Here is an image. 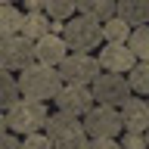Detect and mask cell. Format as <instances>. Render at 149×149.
<instances>
[{"instance_id": "6da1fadb", "label": "cell", "mask_w": 149, "mask_h": 149, "mask_svg": "<svg viewBox=\"0 0 149 149\" xmlns=\"http://www.w3.org/2000/svg\"><path fill=\"white\" fill-rule=\"evenodd\" d=\"M19 90L25 100H34V102L56 100V93L62 90V74H59V68L34 62L25 72H19Z\"/></svg>"}, {"instance_id": "7a4b0ae2", "label": "cell", "mask_w": 149, "mask_h": 149, "mask_svg": "<svg viewBox=\"0 0 149 149\" xmlns=\"http://www.w3.org/2000/svg\"><path fill=\"white\" fill-rule=\"evenodd\" d=\"M44 130H47V137H50V143H53L56 149H87L90 146V137L84 134L81 118L72 115V112H56V115H50Z\"/></svg>"}, {"instance_id": "3957f363", "label": "cell", "mask_w": 149, "mask_h": 149, "mask_svg": "<svg viewBox=\"0 0 149 149\" xmlns=\"http://www.w3.org/2000/svg\"><path fill=\"white\" fill-rule=\"evenodd\" d=\"M47 118H50V112H47V102H34V100H22L13 102L9 109H3V118H0V124L6 130H16V134H34V130H40L47 124Z\"/></svg>"}, {"instance_id": "277c9868", "label": "cell", "mask_w": 149, "mask_h": 149, "mask_svg": "<svg viewBox=\"0 0 149 149\" xmlns=\"http://www.w3.org/2000/svg\"><path fill=\"white\" fill-rule=\"evenodd\" d=\"M62 40L74 53H93V50H100V44H102V25L93 22V19H87V16H74V19L65 22Z\"/></svg>"}, {"instance_id": "5b68a950", "label": "cell", "mask_w": 149, "mask_h": 149, "mask_svg": "<svg viewBox=\"0 0 149 149\" xmlns=\"http://www.w3.org/2000/svg\"><path fill=\"white\" fill-rule=\"evenodd\" d=\"M37 62V44L28 40L25 34L0 37V65L3 72H25L28 65Z\"/></svg>"}, {"instance_id": "8992f818", "label": "cell", "mask_w": 149, "mask_h": 149, "mask_svg": "<svg viewBox=\"0 0 149 149\" xmlns=\"http://www.w3.org/2000/svg\"><path fill=\"white\" fill-rule=\"evenodd\" d=\"M81 124H84V134L87 137H118L121 130V112L109 102H93L90 112L81 115Z\"/></svg>"}, {"instance_id": "52a82bcc", "label": "cell", "mask_w": 149, "mask_h": 149, "mask_svg": "<svg viewBox=\"0 0 149 149\" xmlns=\"http://www.w3.org/2000/svg\"><path fill=\"white\" fill-rule=\"evenodd\" d=\"M90 93H93V100L109 102V106L121 109V106L127 102V96H130V87H127V78H124V74H118V72H100L90 81Z\"/></svg>"}, {"instance_id": "ba28073f", "label": "cell", "mask_w": 149, "mask_h": 149, "mask_svg": "<svg viewBox=\"0 0 149 149\" xmlns=\"http://www.w3.org/2000/svg\"><path fill=\"white\" fill-rule=\"evenodd\" d=\"M56 68L62 74V84H87V87L102 72L100 62H96V56H90V53H68Z\"/></svg>"}, {"instance_id": "9c48e42d", "label": "cell", "mask_w": 149, "mask_h": 149, "mask_svg": "<svg viewBox=\"0 0 149 149\" xmlns=\"http://www.w3.org/2000/svg\"><path fill=\"white\" fill-rule=\"evenodd\" d=\"M56 109L59 112H72V115H87L90 112V106L96 100H93V93H90V87L87 84H62V90L56 93Z\"/></svg>"}, {"instance_id": "30bf717a", "label": "cell", "mask_w": 149, "mask_h": 149, "mask_svg": "<svg viewBox=\"0 0 149 149\" xmlns=\"http://www.w3.org/2000/svg\"><path fill=\"white\" fill-rule=\"evenodd\" d=\"M102 72H118V74H127L134 65H137V56L130 53L124 44H102L100 47V56H96Z\"/></svg>"}, {"instance_id": "8fae6325", "label": "cell", "mask_w": 149, "mask_h": 149, "mask_svg": "<svg viewBox=\"0 0 149 149\" xmlns=\"http://www.w3.org/2000/svg\"><path fill=\"white\" fill-rule=\"evenodd\" d=\"M118 112H121V127L124 130L143 134V130L149 127V102L143 100V96H137V93H130L127 102H124Z\"/></svg>"}, {"instance_id": "7c38bea8", "label": "cell", "mask_w": 149, "mask_h": 149, "mask_svg": "<svg viewBox=\"0 0 149 149\" xmlns=\"http://www.w3.org/2000/svg\"><path fill=\"white\" fill-rule=\"evenodd\" d=\"M65 56H68V47H65L62 37L56 34H47L37 40V62L40 65H50V68H56V65L62 62Z\"/></svg>"}, {"instance_id": "4fadbf2b", "label": "cell", "mask_w": 149, "mask_h": 149, "mask_svg": "<svg viewBox=\"0 0 149 149\" xmlns=\"http://www.w3.org/2000/svg\"><path fill=\"white\" fill-rule=\"evenodd\" d=\"M115 19H121L124 25H146L149 22V6H146V0H121V3H115Z\"/></svg>"}, {"instance_id": "5bb4252c", "label": "cell", "mask_w": 149, "mask_h": 149, "mask_svg": "<svg viewBox=\"0 0 149 149\" xmlns=\"http://www.w3.org/2000/svg\"><path fill=\"white\" fill-rule=\"evenodd\" d=\"M74 6H78V16H87L93 22H100V25L115 19V3L112 0H78Z\"/></svg>"}, {"instance_id": "9a60e30c", "label": "cell", "mask_w": 149, "mask_h": 149, "mask_svg": "<svg viewBox=\"0 0 149 149\" xmlns=\"http://www.w3.org/2000/svg\"><path fill=\"white\" fill-rule=\"evenodd\" d=\"M22 25H25V13H19L16 6H0V37H16L22 34Z\"/></svg>"}, {"instance_id": "2e32d148", "label": "cell", "mask_w": 149, "mask_h": 149, "mask_svg": "<svg viewBox=\"0 0 149 149\" xmlns=\"http://www.w3.org/2000/svg\"><path fill=\"white\" fill-rule=\"evenodd\" d=\"M50 25H53V19H47L44 13H25V25H22V34L28 40H40V37L50 34Z\"/></svg>"}, {"instance_id": "e0dca14e", "label": "cell", "mask_w": 149, "mask_h": 149, "mask_svg": "<svg viewBox=\"0 0 149 149\" xmlns=\"http://www.w3.org/2000/svg\"><path fill=\"white\" fill-rule=\"evenodd\" d=\"M130 53L137 56V62H149V28L140 25V28H130V37L124 44Z\"/></svg>"}, {"instance_id": "ac0fdd59", "label": "cell", "mask_w": 149, "mask_h": 149, "mask_svg": "<svg viewBox=\"0 0 149 149\" xmlns=\"http://www.w3.org/2000/svg\"><path fill=\"white\" fill-rule=\"evenodd\" d=\"M44 16L53 22H68L78 16V6L74 0H44Z\"/></svg>"}, {"instance_id": "d6986e66", "label": "cell", "mask_w": 149, "mask_h": 149, "mask_svg": "<svg viewBox=\"0 0 149 149\" xmlns=\"http://www.w3.org/2000/svg\"><path fill=\"white\" fill-rule=\"evenodd\" d=\"M127 87H130V93H137V96H146L149 93V62H137L127 72Z\"/></svg>"}, {"instance_id": "ffe728a7", "label": "cell", "mask_w": 149, "mask_h": 149, "mask_svg": "<svg viewBox=\"0 0 149 149\" xmlns=\"http://www.w3.org/2000/svg\"><path fill=\"white\" fill-rule=\"evenodd\" d=\"M0 102H3V109H9L13 102L22 100V90H19V78H13V72H3L0 74Z\"/></svg>"}, {"instance_id": "44dd1931", "label": "cell", "mask_w": 149, "mask_h": 149, "mask_svg": "<svg viewBox=\"0 0 149 149\" xmlns=\"http://www.w3.org/2000/svg\"><path fill=\"white\" fill-rule=\"evenodd\" d=\"M127 37H130V28L121 19H109L102 25V40L106 44H127Z\"/></svg>"}, {"instance_id": "7402d4cb", "label": "cell", "mask_w": 149, "mask_h": 149, "mask_svg": "<svg viewBox=\"0 0 149 149\" xmlns=\"http://www.w3.org/2000/svg\"><path fill=\"white\" fill-rule=\"evenodd\" d=\"M53 143H50V137L47 134H40V130H34V134H25V149H50Z\"/></svg>"}, {"instance_id": "603a6c76", "label": "cell", "mask_w": 149, "mask_h": 149, "mask_svg": "<svg viewBox=\"0 0 149 149\" xmlns=\"http://www.w3.org/2000/svg\"><path fill=\"white\" fill-rule=\"evenodd\" d=\"M118 146H124V149H143L146 140H143V134H137V130H124V137H121Z\"/></svg>"}, {"instance_id": "cb8c5ba5", "label": "cell", "mask_w": 149, "mask_h": 149, "mask_svg": "<svg viewBox=\"0 0 149 149\" xmlns=\"http://www.w3.org/2000/svg\"><path fill=\"white\" fill-rule=\"evenodd\" d=\"M90 146L93 149H118V137H93Z\"/></svg>"}, {"instance_id": "d4e9b609", "label": "cell", "mask_w": 149, "mask_h": 149, "mask_svg": "<svg viewBox=\"0 0 149 149\" xmlns=\"http://www.w3.org/2000/svg\"><path fill=\"white\" fill-rule=\"evenodd\" d=\"M3 146L6 149H19V146H25V140H19L16 130H6V134H3Z\"/></svg>"}, {"instance_id": "484cf974", "label": "cell", "mask_w": 149, "mask_h": 149, "mask_svg": "<svg viewBox=\"0 0 149 149\" xmlns=\"http://www.w3.org/2000/svg\"><path fill=\"white\" fill-rule=\"evenodd\" d=\"M25 13H44V0H25Z\"/></svg>"}]
</instances>
